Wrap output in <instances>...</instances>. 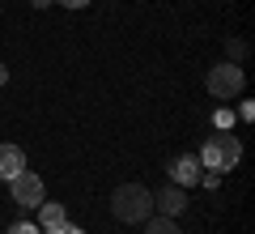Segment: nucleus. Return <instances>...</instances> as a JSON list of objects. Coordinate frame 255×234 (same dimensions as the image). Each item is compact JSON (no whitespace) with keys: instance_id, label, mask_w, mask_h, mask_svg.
<instances>
[{"instance_id":"f257e3e1","label":"nucleus","mask_w":255,"mask_h":234,"mask_svg":"<svg viewBox=\"0 0 255 234\" xmlns=\"http://www.w3.org/2000/svg\"><path fill=\"white\" fill-rule=\"evenodd\" d=\"M111 217L124 226H140L145 217H153V192L145 183H124L111 192Z\"/></svg>"},{"instance_id":"f03ea898","label":"nucleus","mask_w":255,"mask_h":234,"mask_svg":"<svg viewBox=\"0 0 255 234\" xmlns=\"http://www.w3.org/2000/svg\"><path fill=\"white\" fill-rule=\"evenodd\" d=\"M238 158H243V141H238L234 132H217V136H209V141L200 145V166L213 171V175L234 171Z\"/></svg>"},{"instance_id":"7ed1b4c3","label":"nucleus","mask_w":255,"mask_h":234,"mask_svg":"<svg viewBox=\"0 0 255 234\" xmlns=\"http://www.w3.org/2000/svg\"><path fill=\"white\" fill-rule=\"evenodd\" d=\"M209 94L213 98H221V102H230V98H238L243 94V85H247V72L238 68L234 60H226V64H217V68H209Z\"/></svg>"},{"instance_id":"20e7f679","label":"nucleus","mask_w":255,"mask_h":234,"mask_svg":"<svg viewBox=\"0 0 255 234\" xmlns=\"http://www.w3.org/2000/svg\"><path fill=\"white\" fill-rule=\"evenodd\" d=\"M9 196H13V205H21V209H38L43 196H47V188H43V179H38L34 171H21V175L9 179Z\"/></svg>"},{"instance_id":"39448f33","label":"nucleus","mask_w":255,"mask_h":234,"mask_svg":"<svg viewBox=\"0 0 255 234\" xmlns=\"http://www.w3.org/2000/svg\"><path fill=\"white\" fill-rule=\"evenodd\" d=\"M200 175H204V166H200V158H196V153H179V158L170 162V179L179 183V188H187V183H196Z\"/></svg>"},{"instance_id":"423d86ee","label":"nucleus","mask_w":255,"mask_h":234,"mask_svg":"<svg viewBox=\"0 0 255 234\" xmlns=\"http://www.w3.org/2000/svg\"><path fill=\"white\" fill-rule=\"evenodd\" d=\"M153 209H162V217H179L183 209H187V192H183L179 183H174V188H162L153 196Z\"/></svg>"},{"instance_id":"0eeeda50","label":"nucleus","mask_w":255,"mask_h":234,"mask_svg":"<svg viewBox=\"0 0 255 234\" xmlns=\"http://www.w3.org/2000/svg\"><path fill=\"white\" fill-rule=\"evenodd\" d=\"M26 171V153H21V145H0V179L9 183L13 175Z\"/></svg>"},{"instance_id":"6e6552de","label":"nucleus","mask_w":255,"mask_h":234,"mask_svg":"<svg viewBox=\"0 0 255 234\" xmlns=\"http://www.w3.org/2000/svg\"><path fill=\"white\" fill-rule=\"evenodd\" d=\"M68 222V213H64V205H38V226H43V230H51V226H64Z\"/></svg>"},{"instance_id":"1a4fd4ad","label":"nucleus","mask_w":255,"mask_h":234,"mask_svg":"<svg viewBox=\"0 0 255 234\" xmlns=\"http://www.w3.org/2000/svg\"><path fill=\"white\" fill-rule=\"evenodd\" d=\"M145 234H179L174 217H145Z\"/></svg>"},{"instance_id":"9d476101","label":"nucleus","mask_w":255,"mask_h":234,"mask_svg":"<svg viewBox=\"0 0 255 234\" xmlns=\"http://www.w3.org/2000/svg\"><path fill=\"white\" fill-rule=\"evenodd\" d=\"M9 234H43V230H38L34 222H13V226H9Z\"/></svg>"},{"instance_id":"9b49d317","label":"nucleus","mask_w":255,"mask_h":234,"mask_svg":"<svg viewBox=\"0 0 255 234\" xmlns=\"http://www.w3.org/2000/svg\"><path fill=\"white\" fill-rule=\"evenodd\" d=\"M43 234H85V230H81V226H68V222H64V226H51V230H43Z\"/></svg>"},{"instance_id":"f8f14e48","label":"nucleus","mask_w":255,"mask_h":234,"mask_svg":"<svg viewBox=\"0 0 255 234\" xmlns=\"http://www.w3.org/2000/svg\"><path fill=\"white\" fill-rule=\"evenodd\" d=\"M51 4H64V9H85L90 0H51Z\"/></svg>"},{"instance_id":"ddd939ff","label":"nucleus","mask_w":255,"mask_h":234,"mask_svg":"<svg viewBox=\"0 0 255 234\" xmlns=\"http://www.w3.org/2000/svg\"><path fill=\"white\" fill-rule=\"evenodd\" d=\"M0 85H9V68L4 64H0Z\"/></svg>"},{"instance_id":"4468645a","label":"nucleus","mask_w":255,"mask_h":234,"mask_svg":"<svg viewBox=\"0 0 255 234\" xmlns=\"http://www.w3.org/2000/svg\"><path fill=\"white\" fill-rule=\"evenodd\" d=\"M30 4H34V9H47V4H51V0H30Z\"/></svg>"}]
</instances>
